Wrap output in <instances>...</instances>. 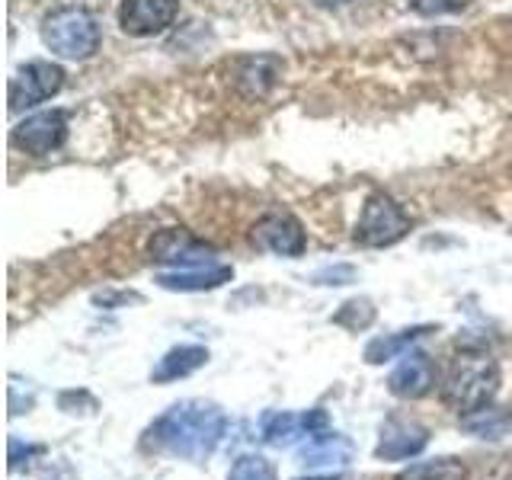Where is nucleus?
<instances>
[{"label":"nucleus","instance_id":"nucleus-1","mask_svg":"<svg viewBox=\"0 0 512 480\" xmlns=\"http://www.w3.org/2000/svg\"><path fill=\"white\" fill-rule=\"evenodd\" d=\"M228 429V416L208 400H180L148 429V442L173 458L202 464Z\"/></svg>","mask_w":512,"mask_h":480},{"label":"nucleus","instance_id":"nucleus-2","mask_svg":"<svg viewBox=\"0 0 512 480\" xmlns=\"http://www.w3.org/2000/svg\"><path fill=\"white\" fill-rule=\"evenodd\" d=\"M500 391V365L484 349H461L442 381V400L461 416L487 410Z\"/></svg>","mask_w":512,"mask_h":480},{"label":"nucleus","instance_id":"nucleus-3","mask_svg":"<svg viewBox=\"0 0 512 480\" xmlns=\"http://www.w3.org/2000/svg\"><path fill=\"white\" fill-rule=\"evenodd\" d=\"M100 23L84 7H58L42 20V42L64 61H87L100 48Z\"/></svg>","mask_w":512,"mask_h":480},{"label":"nucleus","instance_id":"nucleus-4","mask_svg":"<svg viewBox=\"0 0 512 480\" xmlns=\"http://www.w3.org/2000/svg\"><path fill=\"white\" fill-rule=\"evenodd\" d=\"M410 231V218L391 196L375 192L362 205V215L356 224V240L362 247H391L404 240Z\"/></svg>","mask_w":512,"mask_h":480},{"label":"nucleus","instance_id":"nucleus-5","mask_svg":"<svg viewBox=\"0 0 512 480\" xmlns=\"http://www.w3.org/2000/svg\"><path fill=\"white\" fill-rule=\"evenodd\" d=\"M64 87V68L52 61H29L10 80V112L32 109Z\"/></svg>","mask_w":512,"mask_h":480},{"label":"nucleus","instance_id":"nucleus-6","mask_svg":"<svg viewBox=\"0 0 512 480\" xmlns=\"http://www.w3.org/2000/svg\"><path fill=\"white\" fill-rule=\"evenodd\" d=\"M320 432H330V416L327 410H308V413H279V410H269L260 416V436L266 445H276V448H288L295 442H308Z\"/></svg>","mask_w":512,"mask_h":480},{"label":"nucleus","instance_id":"nucleus-7","mask_svg":"<svg viewBox=\"0 0 512 480\" xmlns=\"http://www.w3.org/2000/svg\"><path fill=\"white\" fill-rule=\"evenodd\" d=\"M64 138H68V116H64L61 109L36 112V116H29L16 125L10 135L13 148H20L32 157H45V154L58 151Z\"/></svg>","mask_w":512,"mask_h":480},{"label":"nucleus","instance_id":"nucleus-8","mask_svg":"<svg viewBox=\"0 0 512 480\" xmlns=\"http://www.w3.org/2000/svg\"><path fill=\"white\" fill-rule=\"evenodd\" d=\"M215 250L202 244L199 237H192L183 228H164L151 240V260L167 263V266H183V269H199V266H215L212 263Z\"/></svg>","mask_w":512,"mask_h":480},{"label":"nucleus","instance_id":"nucleus-9","mask_svg":"<svg viewBox=\"0 0 512 480\" xmlns=\"http://www.w3.org/2000/svg\"><path fill=\"white\" fill-rule=\"evenodd\" d=\"M180 13V0H122L119 7V26L128 36L148 39L167 32Z\"/></svg>","mask_w":512,"mask_h":480},{"label":"nucleus","instance_id":"nucleus-10","mask_svg":"<svg viewBox=\"0 0 512 480\" xmlns=\"http://www.w3.org/2000/svg\"><path fill=\"white\" fill-rule=\"evenodd\" d=\"M253 240H256V247L272 250L279 256H301L304 247H308V237H304L301 221L295 215H285V212H272V215H263L260 221H256Z\"/></svg>","mask_w":512,"mask_h":480},{"label":"nucleus","instance_id":"nucleus-11","mask_svg":"<svg viewBox=\"0 0 512 480\" xmlns=\"http://www.w3.org/2000/svg\"><path fill=\"white\" fill-rule=\"evenodd\" d=\"M429 445V429L420 426L416 420H404V416H391L381 426V442L375 448V458L381 461H404L420 455Z\"/></svg>","mask_w":512,"mask_h":480},{"label":"nucleus","instance_id":"nucleus-12","mask_svg":"<svg viewBox=\"0 0 512 480\" xmlns=\"http://www.w3.org/2000/svg\"><path fill=\"white\" fill-rule=\"evenodd\" d=\"M436 384V365L420 349H410L400 356L397 368L388 378V391L394 397H404V400H416V397H426Z\"/></svg>","mask_w":512,"mask_h":480},{"label":"nucleus","instance_id":"nucleus-13","mask_svg":"<svg viewBox=\"0 0 512 480\" xmlns=\"http://www.w3.org/2000/svg\"><path fill=\"white\" fill-rule=\"evenodd\" d=\"M352 461V442L340 432H320L301 448V464L308 471H340Z\"/></svg>","mask_w":512,"mask_h":480},{"label":"nucleus","instance_id":"nucleus-14","mask_svg":"<svg viewBox=\"0 0 512 480\" xmlns=\"http://www.w3.org/2000/svg\"><path fill=\"white\" fill-rule=\"evenodd\" d=\"M234 279L231 266H199V269H176L164 272L154 282L167 292H212V288L224 285Z\"/></svg>","mask_w":512,"mask_h":480},{"label":"nucleus","instance_id":"nucleus-15","mask_svg":"<svg viewBox=\"0 0 512 480\" xmlns=\"http://www.w3.org/2000/svg\"><path fill=\"white\" fill-rule=\"evenodd\" d=\"M205 362H208V349L205 346H173L167 356L157 362L151 378L157 384L180 381V378H189L192 372H199Z\"/></svg>","mask_w":512,"mask_h":480},{"label":"nucleus","instance_id":"nucleus-16","mask_svg":"<svg viewBox=\"0 0 512 480\" xmlns=\"http://www.w3.org/2000/svg\"><path fill=\"white\" fill-rule=\"evenodd\" d=\"M426 333H432V327H413V330H400L394 336H378V340H372L365 346V362L368 365H381V362H388L394 356H404V352Z\"/></svg>","mask_w":512,"mask_h":480},{"label":"nucleus","instance_id":"nucleus-17","mask_svg":"<svg viewBox=\"0 0 512 480\" xmlns=\"http://www.w3.org/2000/svg\"><path fill=\"white\" fill-rule=\"evenodd\" d=\"M394 480H468V468H464L461 458H436V461L410 464Z\"/></svg>","mask_w":512,"mask_h":480},{"label":"nucleus","instance_id":"nucleus-18","mask_svg":"<svg viewBox=\"0 0 512 480\" xmlns=\"http://www.w3.org/2000/svg\"><path fill=\"white\" fill-rule=\"evenodd\" d=\"M372 320H375V308H372V301H368V298H352L333 314V324H340L346 330H365Z\"/></svg>","mask_w":512,"mask_h":480},{"label":"nucleus","instance_id":"nucleus-19","mask_svg":"<svg viewBox=\"0 0 512 480\" xmlns=\"http://www.w3.org/2000/svg\"><path fill=\"white\" fill-rule=\"evenodd\" d=\"M228 480H279V477H276V468H272L263 455H240L234 461Z\"/></svg>","mask_w":512,"mask_h":480},{"label":"nucleus","instance_id":"nucleus-20","mask_svg":"<svg viewBox=\"0 0 512 480\" xmlns=\"http://www.w3.org/2000/svg\"><path fill=\"white\" fill-rule=\"evenodd\" d=\"M407 4L420 16H442V13H458L468 7V0H407Z\"/></svg>","mask_w":512,"mask_h":480},{"label":"nucleus","instance_id":"nucleus-21","mask_svg":"<svg viewBox=\"0 0 512 480\" xmlns=\"http://www.w3.org/2000/svg\"><path fill=\"white\" fill-rule=\"evenodd\" d=\"M39 452H42L39 445H29V448H26V458H29V455H39ZM20 455H23V445L13 439V442H10V468H13L16 461H20Z\"/></svg>","mask_w":512,"mask_h":480},{"label":"nucleus","instance_id":"nucleus-22","mask_svg":"<svg viewBox=\"0 0 512 480\" xmlns=\"http://www.w3.org/2000/svg\"><path fill=\"white\" fill-rule=\"evenodd\" d=\"M317 4H327V7H336V4H346V0H317Z\"/></svg>","mask_w":512,"mask_h":480}]
</instances>
